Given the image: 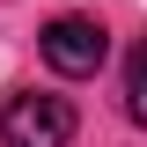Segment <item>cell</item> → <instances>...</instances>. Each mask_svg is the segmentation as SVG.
<instances>
[{
    "label": "cell",
    "mask_w": 147,
    "mask_h": 147,
    "mask_svg": "<svg viewBox=\"0 0 147 147\" xmlns=\"http://www.w3.org/2000/svg\"><path fill=\"white\" fill-rule=\"evenodd\" d=\"M74 103L52 88H15L0 103V147H74Z\"/></svg>",
    "instance_id": "6da1fadb"
},
{
    "label": "cell",
    "mask_w": 147,
    "mask_h": 147,
    "mask_svg": "<svg viewBox=\"0 0 147 147\" xmlns=\"http://www.w3.org/2000/svg\"><path fill=\"white\" fill-rule=\"evenodd\" d=\"M110 59V30L96 15H52L44 22V66L66 74V81H88V74H103Z\"/></svg>",
    "instance_id": "7a4b0ae2"
},
{
    "label": "cell",
    "mask_w": 147,
    "mask_h": 147,
    "mask_svg": "<svg viewBox=\"0 0 147 147\" xmlns=\"http://www.w3.org/2000/svg\"><path fill=\"white\" fill-rule=\"evenodd\" d=\"M125 118H132V125H147V44L125 59Z\"/></svg>",
    "instance_id": "3957f363"
}]
</instances>
